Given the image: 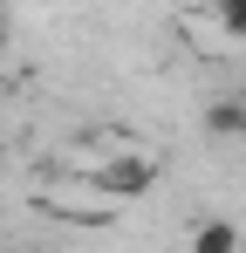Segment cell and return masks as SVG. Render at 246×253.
<instances>
[{
	"label": "cell",
	"mask_w": 246,
	"mask_h": 253,
	"mask_svg": "<svg viewBox=\"0 0 246 253\" xmlns=\"http://www.w3.org/2000/svg\"><path fill=\"white\" fill-rule=\"evenodd\" d=\"M212 21H219V35L246 42V0H212Z\"/></svg>",
	"instance_id": "obj_4"
},
{
	"label": "cell",
	"mask_w": 246,
	"mask_h": 253,
	"mask_svg": "<svg viewBox=\"0 0 246 253\" xmlns=\"http://www.w3.org/2000/svg\"><path fill=\"white\" fill-rule=\"evenodd\" d=\"M0 48H7V7H0Z\"/></svg>",
	"instance_id": "obj_5"
},
{
	"label": "cell",
	"mask_w": 246,
	"mask_h": 253,
	"mask_svg": "<svg viewBox=\"0 0 246 253\" xmlns=\"http://www.w3.org/2000/svg\"><path fill=\"white\" fill-rule=\"evenodd\" d=\"M185 253H240V226H233V219H199Z\"/></svg>",
	"instance_id": "obj_3"
},
{
	"label": "cell",
	"mask_w": 246,
	"mask_h": 253,
	"mask_svg": "<svg viewBox=\"0 0 246 253\" xmlns=\"http://www.w3.org/2000/svg\"><path fill=\"white\" fill-rule=\"evenodd\" d=\"M89 185H96L103 199H117V206H130V199H144V192L158 185V158H144V151H123V158H103V165L89 171Z\"/></svg>",
	"instance_id": "obj_1"
},
{
	"label": "cell",
	"mask_w": 246,
	"mask_h": 253,
	"mask_svg": "<svg viewBox=\"0 0 246 253\" xmlns=\"http://www.w3.org/2000/svg\"><path fill=\"white\" fill-rule=\"evenodd\" d=\"M205 130L212 137H246V96H212L205 103Z\"/></svg>",
	"instance_id": "obj_2"
}]
</instances>
